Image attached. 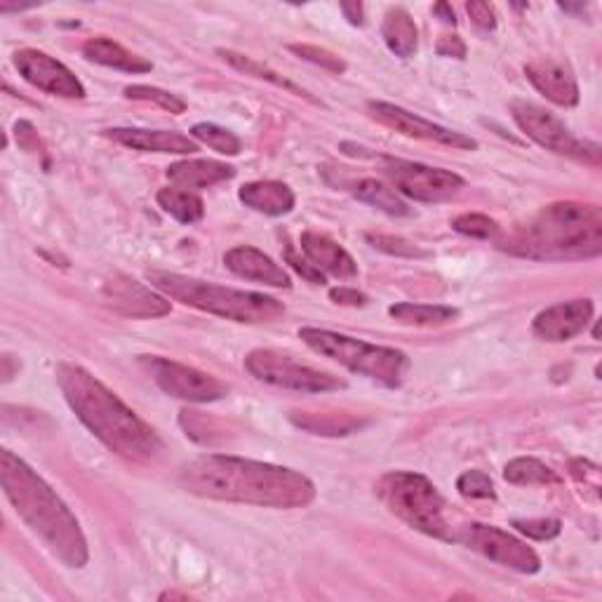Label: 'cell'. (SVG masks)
Wrapping results in <instances>:
<instances>
[{"mask_svg":"<svg viewBox=\"0 0 602 602\" xmlns=\"http://www.w3.org/2000/svg\"><path fill=\"white\" fill-rule=\"evenodd\" d=\"M595 304L591 299H572L543 308L535 318L532 330L543 341H570L587 330L593 320Z\"/></svg>","mask_w":602,"mask_h":602,"instance_id":"obj_16","label":"cell"},{"mask_svg":"<svg viewBox=\"0 0 602 602\" xmlns=\"http://www.w3.org/2000/svg\"><path fill=\"white\" fill-rule=\"evenodd\" d=\"M233 177L235 170L216 160H181L168 168V179L179 189H208Z\"/></svg>","mask_w":602,"mask_h":602,"instance_id":"obj_22","label":"cell"},{"mask_svg":"<svg viewBox=\"0 0 602 602\" xmlns=\"http://www.w3.org/2000/svg\"><path fill=\"white\" fill-rule=\"evenodd\" d=\"M374 492L379 501L412 530L443 541H454L445 518V499L426 476L410 471H391L377 483Z\"/></svg>","mask_w":602,"mask_h":602,"instance_id":"obj_7","label":"cell"},{"mask_svg":"<svg viewBox=\"0 0 602 602\" xmlns=\"http://www.w3.org/2000/svg\"><path fill=\"white\" fill-rule=\"evenodd\" d=\"M245 368L254 379L264 381V384L299 393H330L346 389L344 379L330 372L308 368V365H302L297 360H292L289 356H283L271 349H257L247 353Z\"/></svg>","mask_w":602,"mask_h":602,"instance_id":"obj_9","label":"cell"},{"mask_svg":"<svg viewBox=\"0 0 602 602\" xmlns=\"http://www.w3.org/2000/svg\"><path fill=\"white\" fill-rule=\"evenodd\" d=\"M292 424L314 433V435H351L360 431L365 424V419L351 416V414H327V412H292L289 414Z\"/></svg>","mask_w":602,"mask_h":602,"instance_id":"obj_26","label":"cell"},{"mask_svg":"<svg viewBox=\"0 0 602 602\" xmlns=\"http://www.w3.org/2000/svg\"><path fill=\"white\" fill-rule=\"evenodd\" d=\"M14 135H17V144H20L24 151H29V154H43L45 151L31 123H27V120L17 123L14 125Z\"/></svg>","mask_w":602,"mask_h":602,"instance_id":"obj_41","label":"cell"},{"mask_svg":"<svg viewBox=\"0 0 602 602\" xmlns=\"http://www.w3.org/2000/svg\"><path fill=\"white\" fill-rule=\"evenodd\" d=\"M191 135L203 141L205 146H210L212 151L222 154V156H239L243 151V141L235 137L226 127H219L214 123H198L193 125Z\"/></svg>","mask_w":602,"mask_h":602,"instance_id":"obj_31","label":"cell"},{"mask_svg":"<svg viewBox=\"0 0 602 602\" xmlns=\"http://www.w3.org/2000/svg\"><path fill=\"white\" fill-rule=\"evenodd\" d=\"M302 252L323 276H332L339 281H351L358 276V264L353 262L351 254L323 233H302Z\"/></svg>","mask_w":602,"mask_h":602,"instance_id":"obj_18","label":"cell"},{"mask_svg":"<svg viewBox=\"0 0 602 602\" xmlns=\"http://www.w3.org/2000/svg\"><path fill=\"white\" fill-rule=\"evenodd\" d=\"M289 52H295V54H299L302 60L318 64L320 68L335 73V76H341V73L346 71V62L341 57H337L335 52L325 50V47H318V45H289Z\"/></svg>","mask_w":602,"mask_h":602,"instance_id":"obj_36","label":"cell"},{"mask_svg":"<svg viewBox=\"0 0 602 602\" xmlns=\"http://www.w3.org/2000/svg\"><path fill=\"white\" fill-rule=\"evenodd\" d=\"M12 64L29 85L43 89V93L47 95L64 97V99L85 97L83 83L73 76L62 62L50 57V54L41 50H31V47L20 50L12 57Z\"/></svg>","mask_w":602,"mask_h":602,"instance_id":"obj_14","label":"cell"},{"mask_svg":"<svg viewBox=\"0 0 602 602\" xmlns=\"http://www.w3.org/2000/svg\"><path fill=\"white\" fill-rule=\"evenodd\" d=\"M452 229L462 233V235H468V239H480V241H489V239H499V224L495 222V219H489L487 214H480V212H466V214H460L457 219L452 222Z\"/></svg>","mask_w":602,"mask_h":602,"instance_id":"obj_33","label":"cell"},{"mask_svg":"<svg viewBox=\"0 0 602 602\" xmlns=\"http://www.w3.org/2000/svg\"><path fill=\"white\" fill-rule=\"evenodd\" d=\"M224 264L231 273H235V276H241L245 281H254L268 287H285V289L292 287V281L285 273V268L278 266L268 257V254H264L257 247H250V245L233 247L224 254Z\"/></svg>","mask_w":602,"mask_h":602,"instance_id":"obj_17","label":"cell"},{"mask_svg":"<svg viewBox=\"0 0 602 602\" xmlns=\"http://www.w3.org/2000/svg\"><path fill=\"white\" fill-rule=\"evenodd\" d=\"M146 281L156 287L160 295L175 299L184 306L198 308L219 318L233 323H271L285 316V306L276 297L262 295V292H245L224 285H214L198 281L191 276H181L172 271H149Z\"/></svg>","mask_w":602,"mask_h":602,"instance_id":"obj_5","label":"cell"},{"mask_svg":"<svg viewBox=\"0 0 602 602\" xmlns=\"http://www.w3.org/2000/svg\"><path fill=\"white\" fill-rule=\"evenodd\" d=\"M368 239V243L379 250V252H387L391 254V257H410V260H419V257H429V252L422 250L419 245L405 241V239H398V235H384V233H368L365 235Z\"/></svg>","mask_w":602,"mask_h":602,"instance_id":"obj_34","label":"cell"},{"mask_svg":"<svg viewBox=\"0 0 602 602\" xmlns=\"http://www.w3.org/2000/svg\"><path fill=\"white\" fill-rule=\"evenodd\" d=\"M330 299L341 306H365L368 304V295L353 289V287H335L330 289Z\"/></svg>","mask_w":602,"mask_h":602,"instance_id":"obj_43","label":"cell"},{"mask_svg":"<svg viewBox=\"0 0 602 602\" xmlns=\"http://www.w3.org/2000/svg\"><path fill=\"white\" fill-rule=\"evenodd\" d=\"M510 116L518 123L520 130L537 141L543 149H549L558 156H568L579 162H587V166L598 168L602 151L595 141H587L574 137L568 125L560 118L546 112V108L532 104V102H514L510 104Z\"/></svg>","mask_w":602,"mask_h":602,"instance_id":"obj_8","label":"cell"},{"mask_svg":"<svg viewBox=\"0 0 602 602\" xmlns=\"http://www.w3.org/2000/svg\"><path fill=\"white\" fill-rule=\"evenodd\" d=\"M104 302L127 318H160L170 314V302L166 295H158L151 287L141 285L139 281L116 273L112 281L102 287Z\"/></svg>","mask_w":602,"mask_h":602,"instance_id":"obj_15","label":"cell"},{"mask_svg":"<svg viewBox=\"0 0 602 602\" xmlns=\"http://www.w3.org/2000/svg\"><path fill=\"white\" fill-rule=\"evenodd\" d=\"M179 485L196 497L266 508H304L316 499V485L304 473L226 454H205L179 473Z\"/></svg>","mask_w":602,"mask_h":602,"instance_id":"obj_1","label":"cell"},{"mask_svg":"<svg viewBox=\"0 0 602 602\" xmlns=\"http://www.w3.org/2000/svg\"><path fill=\"white\" fill-rule=\"evenodd\" d=\"M299 339L318 356L330 358L344 365L346 370L368 377L387 389H398L410 372V358L391 346L368 344L339 332L320 330V327H302Z\"/></svg>","mask_w":602,"mask_h":602,"instance_id":"obj_6","label":"cell"},{"mask_svg":"<svg viewBox=\"0 0 602 602\" xmlns=\"http://www.w3.org/2000/svg\"><path fill=\"white\" fill-rule=\"evenodd\" d=\"M158 205L181 224H196L205 214L203 198L189 189H160Z\"/></svg>","mask_w":602,"mask_h":602,"instance_id":"obj_28","label":"cell"},{"mask_svg":"<svg viewBox=\"0 0 602 602\" xmlns=\"http://www.w3.org/2000/svg\"><path fill=\"white\" fill-rule=\"evenodd\" d=\"M341 12L346 14V20H349L353 27H360L365 20V12H362V6L360 3H341Z\"/></svg>","mask_w":602,"mask_h":602,"instance_id":"obj_44","label":"cell"},{"mask_svg":"<svg viewBox=\"0 0 602 602\" xmlns=\"http://www.w3.org/2000/svg\"><path fill=\"white\" fill-rule=\"evenodd\" d=\"M389 314L400 325H410V327H441V325L454 323L460 318V311H457V308H452V306L412 304V302H403V304L391 306Z\"/></svg>","mask_w":602,"mask_h":602,"instance_id":"obj_27","label":"cell"},{"mask_svg":"<svg viewBox=\"0 0 602 602\" xmlns=\"http://www.w3.org/2000/svg\"><path fill=\"white\" fill-rule=\"evenodd\" d=\"M454 541H462L471 551H476L489 560L504 564V568H510L522 574H535L541 570V560L535 553V549H530V546L520 541L518 537L499 530V527L471 522L462 527L460 535H454Z\"/></svg>","mask_w":602,"mask_h":602,"instance_id":"obj_12","label":"cell"},{"mask_svg":"<svg viewBox=\"0 0 602 602\" xmlns=\"http://www.w3.org/2000/svg\"><path fill=\"white\" fill-rule=\"evenodd\" d=\"M368 112L377 123L387 125V127H391V130L405 135V137L443 144V146H450V149H462V151H476L478 149V141L473 137L447 130V127L435 125V123H431L426 118H419V116L405 112V108H400L395 104L370 102Z\"/></svg>","mask_w":602,"mask_h":602,"instance_id":"obj_13","label":"cell"},{"mask_svg":"<svg viewBox=\"0 0 602 602\" xmlns=\"http://www.w3.org/2000/svg\"><path fill=\"white\" fill-rule=\"evenodd\" d=\"M57 384L68 408L99 441L133 464H149L162 452L160 435L81 365H57Z\"/></svg>","mask_w":602,"mask_h":602,"instance_id":"obj_2","label":"cell"},{"mask_svg":"<svg viewBox=\"0 0 602 602\" xmlns=\"http://www.w3.org/2000/svg\"><path fill=\"white\" fill-rule=\"evenodd\" d=\"M106 137H112L114 141L130 146L135 151H146V154H179V156H189L198 151V144L181 135V133H170V130H139V127H114V130H106Z\"/></svg>","mask_w":602,"mask_h":602,"instance_id":"obj_20","label":"cell"},{"mask_svg":"<svg viewBox=\"0 0 602 602\" xmlns=\"http://www.w3.org/2000/svg\"><path fill=\"white\" fill-rule=\"evenodd\" d=\"M125 97L127 99H137V102H149V104H156L160 106L162 112L168 114H184L187 112V102L172 95V93H166V89L160 87H151V85H127L125 87Z\"/></svg>","mask_w":602,"mask_h":602,"instance_id":"obj_32","label":"cell"},{"mask_svg":"<svg viewBox=\"0 0 602 602\" xmlns=\"http://www.w3.org/2000/svg\"><path fill=\"white\" fill-rule=\"evenodd\" d=\"M239 198L245 208L266 216H283L297 203L295 191L283 181H250L239 191Z\"/></svg>","mask_w":602,"mask_h":602,"instance_id":"obj_21","label":"cell"},{"mask_svg":"<svg viewBox=\"0 0 602 602\" xmlns=\"http://www.w3.org/2000/svg\"><path fill=\"white\" fill-rule=\"evenodd\" d=\"M466 12L480 31H495L497 29V12L495 6L489 3H466Z\"/></svg>","mask_w":602,"mask_h":602,"instance_id":"obj_39","label":"cell"},{"mask_svg":"<svg viewBox=\"0 0 602 602\" xmlns=\"http://www.w3.org/2000/svg\"><path fill=\"white\" fill-rule=\"evenodd\" d=\"M504 252L537 262H581L600 257L602 210L595 203L562 200L543 208L499 245Z\"/></svg>","mask_w":602,"mask_h":602,"instance_id":"obj_4","label":"cell"},{"mask_svg":"<svg viewBox=\"0 0 602 602\" xmlns=\"http://www.w3.org/2000/svg\"><path fill=\"white\" fill-rule=\"evenodd\" d=\"M460 495L466 499H495V483L483 471H466L457 480Z\"/></svg>","mask_w":602,"mask_h":602,"instance_id":"obj_35","label":"cell"},{"mask_svg":"<svg viewBox=\"0 0 602 602\" xmlns=\"http://www.w3.org/2000/svg\"><path fill=\"white\" fill-rule=\"evenodd\" d=\"M381 39L395 57H412L419 45V31L408 10L393 8L387 12L384 24H381Z\"/></svg>","mask_w":602,"mask_h":602,"instance_id":"obj_24","label":"cell"},{"mask_svg":"<svg viewBox=\"0 0 602 602\" xmlns=\"http://www.w3.org/2000/svg\"><path fill=\"white\" fill-rule=\"evenodd\" d=\"M351 193L358 200H362V203H368V205L387 212L391 216H410L412 214V208L405 203L403 198H400V193L395 189L387 187L384 181H379V179L365 177V179L353 181Z\"/></svg>","mask_w":602,"mask_h":602,"instance_id":"obj_25","label":"cell"},{"mask_svg":"<svg viewBox=\"0 0 602 602\" xmlns=\"http://www.w3.org/2000/svg\"><path fill=\"white\" fill-rule=\"evenodd\" d=\"M285 260H287V264H289L292 268H295V271L299 273V276L306 278L308 283H314V285H323V283H325L323 273H320L311 262H308V260H302L299 254H297L295 250H292V245L285 250Z\"/></svg>","mask_w":602,"mask_h":602,"instance_id":"obj_38","label":"cell"},{"mask_svg":"<svg viewBox=\"0 0 602 602\" xmlns=\"http://www.w3.org/2000/svg\"><path fill=\"white\" fill-rule=\"evenodd\" d=\"M384 172L393 181L395 191L416 200V203H443V200L454 198L466 187L464 177L450 170L398 158H384Z\"/></svg>","mask_w":602,"mask_h":602,"instance_id":"obj_11","label":"cell"},{"mask_svg":"<svg viewBox=\"0 0 602 602\" xmlns=\"http://www.w3.org/2000/svg\"><path fill=\"white\" fill-rule=\"evenodd\" d=\"M219 54H222L224 62H229L233 68L243 71L245 76H254V78L268 81V83H273V85H276V87L287 89V93H292V95L304 97V99H308V102H311V104H320L318 99H314L311 95H308L304 87H299V85H295V83H292V81L283 78L278 71H273V68H268V66H264V64H260V62H254V60L245 57V54H239V52H233V50H219Z\"/></svg>","mask_w":602,"mask_h":602,"instance_id":"obj_29","label":"cell"},{"mask_svg":"<svg viewBox=\"0 0 602 602\" xmlns=\"http://www.w3.org/2000/svg\"><path fill=\"white\" fill-rule=\"evenodd\" d=\"M141 365L162 391L172 398L187 400V403H216V400L229 395V387L224 381L189 368V365L158 356H144Z\"/></svg>","mask_w":602,"mask_h":602,"instance_id":"obj_10","label":"cell"},{"mask_svg":"<svg viewBox=\"0 0 602 602\" xmlns=\"http://www.w3.org/2000/svg\"><path fill=\"white\" fill-rule=\"evenodd\" d=\"M433 12H435V14H441V17H443V22H447V24H457V14H454V10H452L447 3H437V6L433 8Z\"/></svg>","mask_w":602,"mask_h":602,"instance_id":"obj_45","label":"cell"},{"mask_svg":"<svg viewBox=\"0 0 602 602\" xmlns=\"http://www.w3.org/2000/svg\"><path fill=\"white\" fill-rule=\"evenodd\" d=\"M83 57L108 68L125 71V73H149L154 68L151 62H146L139 54L125 50L120 43L112 39H89L83 45Z\"/></svg>","mask_w":602,"mask_h":602,"instance_id":"obj_23","label":"cell"},{"mask_svg":"<svg viewBox=\"0 0 602 602\" xmlns=\"http://www.w3.org/2000/svg\"><path fill=\"white\" fill-rule=\"evenodd\" d=\"M504 478L510 485H558L560 476L551 468L532 457H520L508 462L504 468Z\"/></svg>","mask_w":602,"mask_h":602,"instance_id":"obj_30","label":"cell"},{"mask_svg":"<svg viewBox=\"0 0 602 602\" xmlns=\"http://www.w3.org/2000/svg\"><path fill=\"white\" fill-rule=\"evenodd\" d=\"M570 473H572V478L583 483L587 487H591L593 492L600 489V468L587 460H574L570 464Z\"/></svg>","mask_w":602,"mask_h":602,"instance_id":"obj_40","label":"cell"},{"mask_svg":"<svg viewBox=\"0 0 602 602\" xmlns=\"http://www.w3.org/2000/svg\"><path fill=\"white\" fill-rule=\"evenodd\" d=\"M514 527L525 535L530 537L535 541H549V539H556L562 530L560 520L556 518H532V520H514Z\"/></svg>","mask_w":602,"mask_h":602,"instance_id":"obj_37","label":"cell"},{"mask_svg":"<svg viewBox=\"0 0 602 602\" xmlns=\"http://www.w3.org/2000/svg\"><path fill=\"white\" fill-rule=\"evenodd\" d=\"M0 480H3L6 497L12 501L17 514L47 546L50 553L57 556L66 568H85L89 558L87 539L81 522L57 497V492L10 450L0 454Z\"/></svg>","mask_w":602,"mask_h":602,"instance_id":"obj_3","label":"cell"},{"mask_svg":"<svg viewBox=\"0 0 602 602\" xmlns=\"http://www.w3.org/2000/svg\"><path fill=\"white\" fill-rule=\"evenodd\" d=\"M525 76L546 99L553 102L556 106L570 108L579 104L577 78L572 76V71L564 68L562 64L551 60H539L525 66Z\"/></svg>","mask_w":602,"mask_h":602,"instance_id":"obj_19","label":"cell"},{"mask_svg":"<svg viewBox=\"0 0 602 602\" xmlns=\"http://www.w3.org/2000/svg\"><path fill=\"white\" fill-rule=\"evenodd\" d=\"M435 50H437V54H441V57L466 60V45L460 35H443V39L437 41Z\"/></svg>","mask_w":602,"mask_h":602,"instance_id":"obj_42","label":"cell"}]
</instances>
